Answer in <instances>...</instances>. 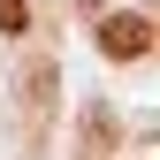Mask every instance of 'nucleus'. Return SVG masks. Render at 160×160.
<instances>
[{
  "mask_svg": "<svg viewBox=\"0 0 160 160\" xmlns=\"http://www.w3.org/2000/svg\"><path fill=\"white\" fill-rule=\"evenodd\" d=\"M99 46H107V53H114V61H137V53H145V46H152V31H145V23H137V15H114V23H107V31H99Z\"/></svg>",
  "mask_w": 160,
  "mask_h": 160,
  "instance_id": "nucleus-1",
  "label": "nucleus"
},
{
  "mask_svg": "<svg viewBox=\"0 0 160 160\" xmlns=\"http://www.w3.org/2000/svg\"><path fill=\"white\" fill-rule=\"evenodd\" d=\"M0 31H23V0H0Z\"/></svg>",
  "mask_w": 160,
  "mask_h": 160,
  "instance_id": "nucleus-2",
  "label": "nucleus"
}]
</instances>
